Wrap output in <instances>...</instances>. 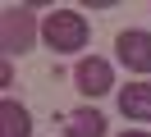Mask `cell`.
Instances as JSON below:
<instances>
[{"label": "cell", "instance_id": "1", "mask_svg": "<svg viewBox=\"0 0 151 137\" xmlns=\"http://www.w3.org/2000/svg\"><path fill=\"white\" fill-rule=\"evenodd\" d=\"M41 41L55 55H73V50H87L92 27H87V18L78 14V9H50L46 23H41Z\"/></svg>", "mask_w": 151, "mask_h": 137}, {"label": "cell", "instance_id": "2", "mask_svg": "<svg viewBox=\"0 0 151 137\" xmlns=\"http://www.w3.org/2000/svg\"><path fill=\"white\" fill-rule=\"evenodd\" d=\"M37 37H41V27H37L32 5H5V9H0V50H5V55L32 50Z\"/></svg>", "mask_w": 151, "mask_h": 137}, {"label": "cell", "instance_id": "3", "mask_svg": "<svg viewBox=\"0 0 151 137\" xmlns=\"http://www.w3.org/2000/svg\"><path fill=\"white\" fill-rule=\"evenodd\" d=\"M73 87L83 91V96H105V91H114V69H110V60H101V55H83V60L73 64Z\"/></svg>", "mask_w": 151, "mask_h": 137}, {"label": "cell", "instance_id": "4", "mask_svg": "<svg viewBox=\"0 0 151 137\" xmlns=\"http://www.w3.org/2000/svg\"><path fill=\"white\" fill-rule=\"evenodd\" d=\"M114 50H119V64L128 73H151V32L128 27V32L114 37Z\"/></svg>", "mask_w": 151, "mask_h": 137}, {"label": "cell", "instance_id": "5", "mask_svg": "<svg viewBox=\"0 0 151 137\" xmlns=\"http://www.w3.org/2000/svg\"><path fill=\"white\" fill-rule=\"evenodd\" d=\"M119 114L133 123H151V82H128L119 87Z\"/></svg>", "mask_w": 151, "mask_h": 137}, {"label": "cell", "instance_id": "6", "mask_svg": "<svg viewBox=\"0 0 151 137\" xmlns=\"http://www.w3.org/2000/svg\"><path fill=\"white\" fill-rule=\"evenodd\" d=\"M64 137H105V114L101 110H73L64 114Z\"/></svg>", "mask_w": 151, "mask_h": 137}, {"label": "cell", "instance_id": "7", "mask_svg": "<svg viewBox=\"0 0 151 137\" xmlns=\"http://www.w3.org/2000/svg\"><path fill=\"white\" fill-rule=\"evenodd\" d=\"M0 137H32V114L19 100H0Z\"/></svg>", "mask_w": 151, "mask_h": 137}, {"label": "cell", "instance_id": "8", "mask_svg": "<svg viewBox=\"0 0 151 137\" xmlns=\"http://www.w3.org/2000/svg\"><path fill=\"white\" fill-rule=\"evenodd\" d=\"M124 137H151V133H142V128H133V133H124Z\"/></svg>", "mask_w": 151, "mask_h": 137}]
</instances>
